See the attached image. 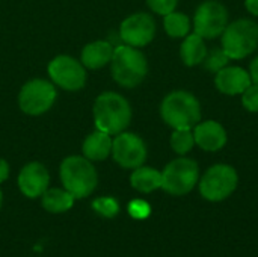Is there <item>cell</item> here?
<instances>
[{
	"instance_id": "9",
	"label": "cell",
	"mask_w": 258,
	"mask_h": 257,
	"mask_svg": "<svg viewBox=\"0 0 258 257\" xmlns=\"http://www.w3.org/2000/svg\"><path fill=\"white\" fill-rule=\"evenodd\" d=\"M228 24L227 8L216 0H206L201 3L194 17V30L201 38L213 39L224 33Z\"/></svg>"
},
{
	"instance_id": "15",
	"label": "cell",
	"mask_w": 258,
	"mask_h": 257,
	"mask_svg": "<svg viewBox=\"0 0 258 257\" xmlns=\"http://www.w3.org/2000/svg\"><path fill=\"white\" fill-rule=\"evenodd\" d=\"M252 83L251 74L242 67H224L215 76L216 88L227 95L242 94Z\"/></svg>"
},
{
	"instance_id": "14",
	"label": "cell",
	"mask_w": 258,
	"mask_h": 257,
	"mask_svg": "<svg viewBox=\"0 0 258 257\" xmlns=\"http://www.w3.org/2000/svg\"><path fill=\"white\" fill-rule=\"evenodd\" d=\"M195 144L204 151H219L227 144V130L218 121H200L194 127Z\"/></svg>"
},
{
	"instance_id": "2",
	"label": "cell",
	"mask_w": 258,
	"mask_h": 257,
	"mask_svg": "<svg viewBox=\"0 0 258 257\" xmlns=\"http://www.w3.org/2000/svg\"><path fill=\"white\" fill-rule=\"evenodd\" d=\"M59 174L63 188L74 198L89 197L98 185L97 170L92 162L85 156L65 158L60 164Z\"/></svg>"
},
{
	"instance_id": "8",
	"label": "cell",
	"mask_w": 258,
	"mask_h": 257,
	"mask_svg": "<svg viewBox=\"0 0 258 257\" xmlns=\"http://www.w3.org/2000/svg\"><path fill=\"white\" fill-rule=\"evenodd\" d=\"M57 97L54 83L44 79H33L23 85L18 94L20 109L32 117H38L51 109Z\"/></svg>"
},
{
	"instance_id": "24",
	"label": "cell",
	"mask_w": 258,
	"mask_h": 257,
	"mask_svg": "<svg viewBox=\"0 0 258 257\" xmlns=\"http://www.w3.org/2000/svg\"><path fill=\"white\" fill-rule=\"evenodd\" d=\"M92 209L104 218H115L119 212V204L112 197H100L92 201Z\"/></svg>"
},
{
	"instance_id": "5",
	"label": "cell",
	"mask_w": 258,
	"mask_h": 257,
	"mask_svg": "<svg viewBox=\"0 0 258 257\" xmlns=\"http://www.w3.org/2000/svg\"><path fill=\"white\" fill-rule=\"evenodd\" d=\"M222 36V50L230 59H243L258 47V24L248 18H239L227 24Z\"/></svg>"
},
{
	"instance_id": "20",
	"label": "cell",
	"mask_w": 258,
	"mask_h": 257,
	"mask_svg": "<svg viewBox=\"0 0 258 257\" xmlns=\"http://www.w3.org/2000/svg\"><path fill=\"white\" fill-rule=\"evenodd\" d=\"M74 200L76 198L65 188H51L41 195V204L50 214L68 212L74 206Z\"/></svg>"
},
{
	"instance_id": "10",
	"label": "cell",
	"mask_w": 258,
	"mask_h": 257,
	"mask_svg": "<svg viewBox=\"0 0 258 257\" xmlns=\"http://www.w3.org/2000/svg\"><path fill=\"white\" fill-rule=\"evenodd\" d=\"M48 76L51 82L65 91H79L86 83L85 65L67 55L56 56L48 64Z\"/></svg>"
},
{
	"instance_id": "25",
	"label": "cell",
	"mask_w": 258,
	"mask_h": 257,
	"mask_svg": "<svg viewBox=\"0 0 258 257\" xmlns=\"http://www.w3.org/2000/svg\"><path fill=\"white\" fill-rule=\"evenodd\" d=\"M127 209H128L130 217L135 218V220H145L151 214V206L145 200H139V198L132 200L128 203V208Z\"/></svg>"
},
{
	"instance_id": "19",
	"label": "cell",
	"mask_w": 258,
	"mask_h": 257,
	"mask_svg": "<svg viewBox=\"0 0 258 257\" xmlns=\"http://www.w3.org/2000/svg\"><path fill=\"white\" fill-rule=\"evenodd\" d=\"M130 185L142 194H150L162 188V171L144 165L135 168L130 176Z\"/></svg>"
},
{
	"instance_id": "16",
	"label": "cell",
	"mask_w": 258,
	"mask_h": 257,
	"mask_svg": "<svg viewBox=\"0 0 258 257\" xmlns=\"http://www.w3.org/2000/svg\"><path fill=\"white\" fill-rule=\"evenodd\" d=\"M115 47L109 41H94L83 47L80 62L85 68L98 70L110 64Z\"/></svg>"
},
{
	"instance_id": "23",
	"label": "cell",
	"mask_w": 258,
	"mask_h": 257,
	"mask_svg": "<svg viewBox=\"0 0 258 257\" xmlns=\"http://www.w3.org/2000/svg\"><path fill=\"white\" fill-rule=\"evenodd\" d=\"M231 59L222 48H213L212 52H207V56L203 64H204L206 70H209L212 73H218L219 70L227 67Z\"/></svg>"
},
{
	"instance_id": "12",
	"label": "cell",
	"mask_w": 258,
	"mask_h": 257,
	"mask_svg": "<svg viewBox=\"0 0 258 257\" xmlns=\"http://www.w3.org/2000/svg\"><path fill=\"white\" fill-rule=\"evenodd\" d=\"M156 35V21L150 14L138 12L127 17L119 27L121 39L132 47H145L148 45Z\"/></svg>"
},
{
	"instance_id": "17",
	"label": "cell",
	"mask_w": 258,
	"mask_h": 257,
	"mask_svg": "<svg viewBox=\"0 0 258 257\" xmlns=\"http://www.w3.org/2000/svg\"><path fill=\"white\" fill-rule=\"evenodd\" d=\"M83 156L91 162H101L112 155V138L110 135L95 130L83 141Z\"/></svg>"
},
{
	"instance_id": "7",
	"label": "cell",
	"mask_w": 258,
	"mask_h": 257,
	"mask_svg": "<svg viewBox=\"0 0 258 257\" xmlns=\"http://www.w3.org/2000/svg\"><path fill=\"white\" fill-rule=\"evenodd\" d=\"M237 171L227 164H216L210 167L200 179V194L207 201H224L237 188Z\"/></svg>"
},
{
	"instance_id": "27",
	"label": "cell",
	"mask_w": 258,
	"mask_h": 257,
	"mask_svg": "<svg viewBox=\"0 0 258 257\" xmlns=\"http://www.w3.org/2000/svg\"><path fill=\"white\" fill-rule=\"evenodd\" d=\"M177 3H178V0H147V5L150 6V9L154 14L163 15V17L171 14L172 11H175Z\"/></svg>"
},
{
	"instance_id": "22",
	"label": "cell",
	"mask_w": 258,
	"mask_h": 257,
	"mask_svg": "<svg viewBox=\"0 0 258 257\" xmlns=\"http://www.w3.org/2000/svg\"><path fill=\"white\" fill-rule=\"evenodd\" d=\"M194 145H195V138L192 129H174L171 135V147L177 155L180 156L187 155L194 148Z\"/></svg>"
},
{
	"instance_id": "30",
	"label": "cell",
	"mask_w": 258,
	"mask_h": 257,
	"mask_svg": "<svg viewBox=\"0 0 258 257\" xmlns=\"http://www.w3.org/2000/svg\"><path fill=\"white\" fill-rule=\"evenodd\" d=\"M245 8L249 14L258 17V0H245Z\"/></svg>"
},
{
	"instance_id": "13",
	"label": "cell",
	"mask_w": 258,
	"mask_h": 257,
	"mask_svg": "<svg viewBox=\"0 0 258 257\" xmlns=\"http://www.w3.org/2000/svg\"><path fill=\"white\" fill-rule=\"evenodd\" d=\"M17 182L23 195L27 198H38L48 189L50 174L42 164L30 162L21 168Z\"/></svg>"
},
{
	"instance_id": "31",
	"label": "cell",
	"mask_w": 258,
	"mask_h": 257,
	"mask_svg": "<svg viewBox=\"0 0 258 257\" xmlns=\"http://www.w3.org/2000/svg\"><path fill=\"white\" fill-rule=\"evenodd\" d=\"M2 204H3V192L0 189V209H2Z\"/></svg>"
},
{
	"instance_id": "11",
	"label": "cell",
	"mask_w": 258,
	"mask_h": 257,
	"mask_svg": "<svg viewBox=\"0 0 258 257\" xmlns=\"http://www.w3.org/2000/svg\"><path fill=\"white\" fill-rule=\"evenodd\" d=\"M112 156L119 167L135 170L145 164L147 145L139 135L121 132L112 139Z\"/></svg>"
},
{
	"instance_id": "28",
	"label": "cell",
	"mask_w": 258,
	"mask_h": 257,
	"mask_svg": "<svg viewBox=\"0 0 258 257\" xmlns=\"http://www.w3.org/2000/svg\"><path fill=\"white\" fill-rule=\"evenodd\" d=\"M9 177V164L5 159H0V183L8 180Z\"/></svg>"
},
{
	"instance_id": "6",
	"label": "cell",
	"mask_w": 258,
	"mask_h": 257,
	"mask_svg": "<svg viewBox=\"0 0 258 257\" xmlns=\"http://www.w3.org/2000/svg\"><path fill=\"white\" fill-rule=\"evenodd\" d=\"M200 182V167L194 159L180 156L171 161L162 171V189L171 195L189 194Z\"/></svg>"
},
{
	"instance_id": "1",
	"label": "cell",
	"mask_w": 258,
	"mask_h": 257,
	"mask_svg": "<svg viewBox=\"0 0 258 257\" xmlns=\"http://www.w3.org/2000/svg\"><path fill=\"white\" fill-rule=\"evenodd\" d=\"M132 121L130 103L116 92L107 91L97 97L94 103V123L97 130L107 135L124 132Z\"/></svg>"
},
{
	"instance_id": "18",
	"label": "cell",
	"mask_w": 258,
	"mask_h": 257,
	"mask_svg": "<svg viewBox=\"0 0 258 257\" xmlns=\"http://www.w3.org/2000/svg\"><path fill=\"white\" fill-rule=\"evenodd\" d=\"M207 47L204 42V38H201L198 33H192V35H186L184 41L180 47V56L181 61L184 62V65L187 67H195L204 62L206 56H207Z\"/></svg>"
},
{
	"instance_id": "4",
	"label": "cell",
	"mask_w": 258,
	"mask_h": 257,
	"mask_svg": "<svg viewBox=\"0 0 258 257\" xmlns=\"http://www.w3.org/2000/svg\"><path fill=\"white\" fill-rule=\"evenodd\" d=\"M160 115L172 129H194L201 121V106L194 94L174 91L163 98Z\"/></svg>"
},
{
	"instance_id": "26",
	"label": "cell",
	"mask_w": 258,
	"mask_h": 257,
	"mask_svg": "<svg viewBox=\"0 0 258 257\" xmlns=\"http://www.w3.org/2000/svg\"><path fill=\"white\" fill-rule=\"evenodd\" d=\"M242 105L249 112H258V85L251 83L242 92Z\"/></svg>"
},
{
	"instance_id": "3",
	"label": "cell",
	"mask_w": 258,
	"mask_h": 257,
	"mask_svg": "<svg viewBox=\"0 0 258 257\" xmlns=\"http://www.w3.org/2000/svg\"><path fill=\"white\" fill-rule=\"evenodd\" d=\"M110 68L118 85L124 88H135L144 82L148 73V62L141 50L124 44L115 47Z\"/></svg>"
},
{
	"instance_id": "21",
	"label": "cell",
	"mask_w": 258,
	"mask_h": 257,
	"mask_svg": "<svg viewBox=\"0 0 258 257\" xmlns=\"http://www.w3.org/2000/svg\"><path fill=\"white\" fill-rule=\"evenodd\" d=\"M165 30L172 38H184L190 30V20L183 12L172 11L171 14L165 15L163 18Z\"/></svg>"
},
{
	"instance_id": "29",
	"label": "cell",
	"mask_w": 258,
	"mask_h": 257,
	"mask_svg": "<svg viewBox=\"0 0 258 257\" xmlns=\"http://www.w3.org/2000/svg\"><path fill=\"white\" fill-rule=\"evenodd\" d=\"M249 74H251V79H252V83H257L258 85V56L251 62V67H249Z\"/></svg>"
}]
</instances>
